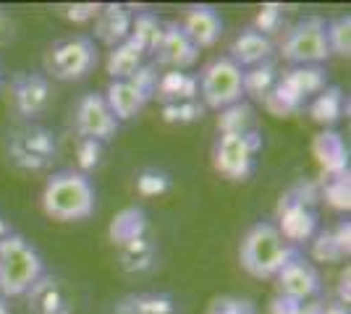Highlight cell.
I'll return each mask as SVG.
<instances>
[{
    "label": "cell",
    "mask_w": 351,
    "mask_h": 314,
    "mask_svg": "<svg viewBox=\"0 0 351 314\" xmlns=\"http://www.w3.org/2000/svg\"><path fill=\"white\" fill-rule=\"evenodd\" d=\"M276 280H278L280 296H289V299H296L302 301V304L312 299L315 293H320V275H317V270L299 252L278 270Z\"/></svg>",
    "instance_id": "12"
},
{
    "label": "cell",
    "mask_w": 351,
    "mask_h": 314,
    "mask_svg": "<svg viewBox=\"0 0 351 314\" xmlns=\"http://www.w3.org/2000/svg\"><path fill=\"white\" fill-rule=\"evenodd\" d=\"M241 79H244V71L228 55L207 63L202 76L197 79L202 105L210 107V110H226L231 105L241 103V97H244Z\"/></svg>",
    "instance_id": "6"
},
{
    "label": "cell",
    "mask_w": 351,
    "mask_h": 314,
    "mask_svg": "<svg viewBox=\"0 0 351 314\" xmlns=\"http://www.w3.org/2000/svg\"><path fill=\"white\" fill-rule=\"evenodd\" d=\"M312 152L317 157L320 168L328 176H341V173H349V150H346V142L343 136L336 131H322L315 136L312 142Z\"/></svg>",
    "instance_id": "20"
},
{
    "label": "cell",
    "mask_w": 351,
    "mask_h": 314,
    "mask_svg": "<svg viewBox=\"0 0 351 314\" xmlns=\"http://www.w3.org/2000/svg\"><path fill=\"white\" fill-rule=\"evenodd\" d=\"M341 299L343 304H349V272L341 275Z\"/></svg>",
    "instance_id": "40"
},
{
    "label": "cell",
    "mask_w": 351,
    "mask_h": 314,
    "mask_svg": "<svg viewBox=\"0 0 351 314\" xmlns=\"http://www.w3.org/2000/svg\"><path fill=\"white\" fill-rule=\"evenodd\" d=\"M27 306H29V314H71V291L66 280H60L56 275H43L27 291Z\"/></svg>",
    "instance_id": "13"
},
{
    "label": "cell",
    "mask_w": 351,
    "mask_h": 314,
    "mask_svg": "<svg viewBox=\"0 0 351 314\" xmlns=\"http://www.w3.org/2000/svg\"><path fill=\"white\" fill-rule=\"evenodd\" d=\"M325 71L317 66H299L291 71H283L276 79L273 90L265 94L263 105L273 116H291L296 113L309 94H317L325 90Z\"/></svg>",
    "instance_id": "4"
},
{
    "label": "cell",
    "mask_w": 351,
    "mask_h": 314,
    "mask_svg": "<svg viewBox=\"0 0 351 314\" xmlns=\"http://www.w3.org/2000/svg\"><path fill=\"white\" fill-rule=\"evenodd\" d=\"M0 314H11V309H8V304H5L3 296H0Z\"/></svg>",
    "instance_id": "42"
},
{
    "label": "cell",
    "mask_w": 351,
    "mask_h": 314,
    "mask_svg": "<svg viewBox=\"0 0 351 314\" xmlns=\"http://www.w3.org/2000/svg\"><path fill=\"white\" fill-rule=\"evenodd\" d=\"M280 24V5H263V11L257 14L254 18V29L265 34V37H270L273 31L278 29Z\"/></svg>",
    "instance_id": "36"
},
{
    "label": "cell",
    "mask_w": 351,
    "mask_h": 314,
    "mask_svg": "<svg viewBox=\"0 0 351 314\" xmlns=\"http://www.w3.org/2000/svg\"><path fill=\"white\" fill-rule=\"evenodd\" d=\"M152 262H155V244L147 236L121 249V265L126 272H145L152 267Z\"/></svg>",
    "instance_id": "27"
},
{
    "label": "cell",
    "mask_w": 351,
    "mask_h": 314,
    "mask_svg": "<svg viewBox=\"0 0 351 314\" xmlns=\"http://www.w3.org/2000/svg\"><path fill=\"white\" fill-rule=\"evenodd\" d=\"M252 120H254L252 105L236 103L223 110V116L218 118V131L220 134H247L252 129Z\"/></svg>",
    "instance_id": "28"
},
{
    "label": "cell",
    "mask_w": 351,
    "mask_h": 314,
    "mask_svg": "<svg viewBox=\"0 0 351 314\" xmlns=\"http://www.w3.org/2000/svg\"><path fill=\"white\" fill-rule=\"evenodd\" d=\"M118 123L110 113V107L105 103L103 94L97 92H89L84 94L79 103H76V110H73V129L82 139H95V142H110L113 136L118 134Z\"/></svg>",
    "instance_id": "10"
},
{
    "label": "cell",
    "mask_w": 351,
    "mask_h": 314,
    "mask_svg": "<svg viewBox=\"0 0 351 314\" xmlns=\"http://www.w3.org/2000/svg\"><path fill=\"white\" fill-rule=\"evenodd\" d=\"M45 275L43 257L27 244L24 236L8 233L0 239V296L16 299L27 296L32 285Z\"/></svg>",
    "instance_id": "3"
},
{
    "label": "cell",
    "mask_w": 351,
    "mask_h": 314,
    "mask_svg": "<svg viewBox=\"0 0 351 314\" xmlns=\"http://www.w3.org/2000/svg\"><path fill=\"white\" fill-rule=\"evenodd\" d=\"M263 147V139L247 134H220L213 147V165L228 181H247L254 170V155Z\"/></svg>",
    "instance_id": "8"
},
{
    "label": "cell",
    "mask_w": 351,
    "mask_h": 314,
    "mask_svg": "<svg viewBox=\"0 0 351 314\" xmlns=\"http://www.w3.org/2000/svg\"><path fill=\"white\" fill-rule=\"evenodd\" d=\"M8 157L16 168L45 170L56 160V134L43 129V126L16 129L8 139Z\"/></svg>",
    "instance_id": "9"
},
{
    "label": "cell",
    "mask_w": 351,
    "mask_h": 314,
    "mask_svg": "<svg viewBox=\"0 0 351 314\" xmlns=\"http://www.w3.org/2000/svg\"><path fill=\"white\" fill-rule=\"evenodd\" d=\"M11 97L21 118H37L50 103V84L43 74H16L11 81Z\"/></svg>",
    "instance_id": "14"
},
{
    "label": "cell",
    "mask_w": 351,
    "mask_h": 314,
    "mask_svg": "<svg viewBox=\"0 0 351 314\" xmlns=\"http://www.w3.org/2000/svg\"><path fill=\"white\" fill-rule=\"evenodd\" d=\"M325 37L330 53H336L341 58L351 55V16H338L330 24H325Z\"/></svg>",
    "instance_id": "29"
},
{
    "label": "cell",
    "mask_w": 351,
    "mask_h": 314,
    "mask_svg": "<svg viewBox=\"0 0 351 314\" xmlns=\"http://www.w3.org/2000/svg\"><path fill=\"white\" fill-rule=\"evenodd\" d=\"M97 192L87 173L60 170L53 173L43 189V209L58 223H79L95 215Z\"/></svg>",
    "instance_id": "1"
},
{
    "label": "cell",
    "mask_w": 351,
    "mask_h": 314,
    "mask_svg": "<svg viewBox=\"0 0 351 314\" xmlns=\"http://www.w3.org/2000/svg\"><path fill=\"white\" fill-rule=\"evenodd\" d=\"M197 55H199V47L186 37L181 24L178 21L165 24V34H162L158 50H155V60L160 66H168L171 71H184V68L197 63Z\"/></svg>",
    "instance_id": "15"
},
{
    "label": "cell",
    "mask_w": 351,
    "mask_h": 314,
    "mask_svg": "<svg viewBox=\"0 0 351 314\" xmlns=\"http://www.w3.org/2000/svg\"><path fill=\"white\" fill-rule=\"evenodd\" d=\"M136 189L147 196L162 194V192L168 189V179H165L162 173H158V170H145V173L136 179Z\"/></svg>",
    "instance_id": "37"
},
{
    "label": "cell",
    "mask_w": 351,
    "mask_h": 314,
    "mask_svg": "<svg viewBox=\"0 0 351 314\" xmlns=\"http://www.w3.org/2000/svg\"><path fill=\"white\" fill-rule=\"evenodd\" d=\"M103 97L118 123L136 118V116L145 110V105L149 103V97H147L136 84H132L129 79H126V81H110Z\"/></svg>",
    "instance_id": "17"
},
{
    "label": "cell",
    "mask_w": 351,
    "mask_h": 314,
    "mask_svg": "<svg viewBox=\"0 0 351 314\" xmlns=\"http://www.w3.org/2000/svg\"><path fill=\"white\" fill-rule=\"evenodd\" d=\"M302 312H304V304L302 301L280 296V293L270 304V314H302Z\"/></svg>",
    "instance_id": "38"
},
{
    "label": "cell",
    "mask_w": 351,
    "mask_h": 314,
    "mask_svg": "<svg viewBox=\"0 0 351 314\" xmlns=\"http://www.w3.org/2000/svg\"><path fill=\"white\" fill-rule=\"evenodd\" d=\"M8 233H11V228H8V223H5V220H3V215H0V239H5Z\"/></svg>",
    "instance_id": "41"
},
{
    "label": "cell",
    "mask_w": 351,
    "mask_h": 314,
    "mask_svg": "<svg viewBox=\"0 0 351 314\" xmlns=\"http://www.w3.org/2000/svg\"><path fill=\"white\" fill-rule=\"evenodd\" d=\"M14 37H16L14 18L5 14V11H0V47H5L8 42H14Z\"/></svg>",
    "instance_id": "39"
},
{
    "label": "cell",
    "mask_w": 351,
    "mask_h": 314,
    "mask_svg": "<svg viewBox=\"0 0 351 314\" xmlns=\"http://www.w3.org/2000/svg\"><path fill=\"white\" fill-rule=\"evenodd\" d=\"M278 218L280 236L293 246L317 233V215L312 209V199H307L302 192H289L286 196H280Z\"/></svg>",
    "instance_id": "11"
},
{
    "label": "cell",
    "mask_w": 351,
    "mask_h": 314,
    "mask_svg": "<svg viewBox=\"0 0 351 314\" xmlns=\"http://www.w3.org/2000/svg\"><path fill=\"white\" fill-rule=\"evenodd\" d=\"M299 249L280 236L278 225L257 223L247 231L239 246V262L252 278L270 280Z\"/></svg>",
    "instance_id": "2"
},
{
    "label": "cell",
    "mask_w": 351,
    "mask_h": 314,
    "mask_svg": "<svg viewBox=\"0 0 351 314\" xmlns=\"http://www.w3.org/2000/svg\"><path fill=\"white\" fill-rule=\"evenodd\" d=\"M199 94V84H197V76L184 74V71H165L158 79V87L155 94L162 105H176V103H189L197 100Z\"/></svg>",
    "instance_id": "21"
},
{
    "label": "cell",
    "mask_w": 351,
    "mask_h": 314,
    "mask_svg": "<svg viewBox=\"0 0 351 314\" xmlns=\"http://www.w3.org/2000/svg\"><path fill=\"white\" fill-rule=\"evenodd\" d=\"M178 24L197 47H213L223 37V18L213 5H189Z\"/></svg>",
    "instance_id": "16"
},
{
    "label": "cell",
    "mask_w": 351,
    "mask_h": 314,
    "mask_svg": "<svg viewBox=\"0 0 351 314\" xmlns=\"http://www.w3.org/2000/svg\"><path fill=\"white\" fill-rule=\"evenodd\" d=\"M97 66V45L92 37H69L45 53V74L58 81H79Z\"/></svg>",
    "instance_id": "5"
},
{
    "label": "cell",
    "mask_w": 351,
    "mask_h": 314,
    "mask_svg": "<svg viewBox=\"0 0 351 314\" xmlns=\"http://www.w3.org/2000/svg\"><path fill=\"white\" fill-rule=\"evenodd\" d=\"M276 66L267 60V63H260V66H254V68H249L244 71V79H241V84H244V94H252L254 100H265V94L273 90V84H276Z\"/></svg>",
    "instance_id": "26"
},
{
    "label": "cell",
    "mask_w": 351,
    "mask_h": 314,
    "mask_svg": "<svg viewBox=\"0 0 351 314\" xmlns=\"http://www.w3.org/2000/svg\"><path fill=\"white\" fill-rule=\"evenodd\" d=\"M100 8H103L100 3H76V5H63V8H58V14L66 16L69 21L82 24V21H92V18H97Z\"/></svg>",
    "instance_id": "35"
},
{
    "label": "cell",
    "mask_w": 351,
    "mask_h": 314,
    "mask_svg": "<svg viewBox=\"0 0 351 314\" xmlns=\"http://www.w3.org/2000/svg\"><path fill=\"white\" fill-rule=\"evenodd\" d=\"M162 34H165V24H162L155 14L142 11V14L132 16V31H129V37L142 47L145 55H155V50H158V45H160Z\"/></svg>",
    "instance_id": "24"
},
{
    "label": "cell",
    "mask_w": 351,
    "mask_h": 314,
    "mask_svg": "<svg viewBox=\"0 0 351 314\" xmlns=\"http://www.w3.org/2000/svg\"><path fill=\"white\" fill-rule=\"evenodd\" d=\"M341 110H343V92L338 90V87H325L309 103V116H312V120H317L320 126L336 123L341 118Z\"/></svg>",
    "instance_id": "25"
},
{
    "label": "cell",
    "mask_w": 351,
    "mask_h": 314,
    "mask_svg": "<svg viewBox=\"0 0 351 314\" xmlns=\"http://www.w3.org/2000/svg\"><path fill=\"white\" fill-rule=\"evenodd\" d=\"M142 66H145V53H142V47L136 45L132 37L123 40L121 45L110 47L108 60H105V68H108V74H110L113 81H126V79H132Z\"/></svg>",
    "instance_id": "22"
},
{
    "label": "cell",
    "mask_w": 351,
    "mask_h": 314,
    "mask_svg": "<svg viewBox=\"0 0 351 314\" xmlns=\"http://www.w3.org/2000/svg\"><path fill=\"white\" fill-rule=\"evenodd\" d=\"M132 31V11L126 5H103L100 14L95 18V37L108 47L121 45L123 40H129Z\"/></svg>",
    "instance_id": "19"
},
{
    "label": "cell",
    "mask_w": 351,
    "mask_h": 314,
    "mask_svg": "<svg viewBox=\"0 0 351 314\" xmlns=\"http://www.w3.org/2000/svg\"><path fill=\"white\" fill-rule=\"evenodd\" d=\"M205 105L199 100H189V103H176V105H162V118L168 123H194L202 120L205 116Z\"/></svg>",
    "instance_id": "32"
},
{
    "label": "cell",
    "mask_w": 351,
    "mask_h": 314,
    "mask_svg": "<svg viewBox=\"0 0 351 314\" xmlns=\"http://www.w3.org/2000/svg\"><path fill=\"white\" fill-rule=\"evenodd\" d=\"M147 236V215L145 209L139 207H126L121 209L116 218H113V223H110V241L116 244V246H129L134 241L145 239Z\"/></svg>",
    "instance_id": "23"
},
{
    "label": "cell",
    "mask_w": 351,
    "mask_h": 314,
    "mask_svg": "<svg viewBox=\"0 0 351 314\" xmlns=\"http://www.w3.org/2000/svg\"><path fill=\"white\" fill-rule=\"evenodd\" d=\"M76 155H79V168L82 173H87L92 168L100 165V157H103V144L95 142V139H79L76 144Z\"/></svg>",
    "instance_id": "34"
},
{
    "label": "cell",
    "mask_w": 351,
    "mask_h": 314,
    "mask_svg": "<svg viewBox=\"0 0 351 314\" xmlns=\"http://www.w3.org/2000/svg\"><path fill=\"white\" fill-rule=\"evenodd\" d=\"M270 55H273V40L260 34L257 29H244L231 42V55L228 58L244 71V68H254L260 63H267Z\"/></svg>",
    "instance_id": "18"
},
{
    "label": "cell",
    "mask_w": 351,
    "mask_h": 314,
    "mask_svg": "<svg viewBox=\"0 0 351 314\" xmlns=\"http://www.w3.org/2000/svg\"><path fill=\"white\" fill-rule=\"evenodd\" d=\"M205 314H257V306L249 299L223 293V296H215V299L210 301Z\"/></svg>",
    "instance_id": "33"
},
{
    "label": "cell",
    "mask_w": 351,
    "mask_h": 314,
    "mask_svg": "<svg viewBox=\"0 0 351 314\" xmlns=\"http://www.w3.org/2000/svg\"><path fill=\"white\" fill-rule=\"evenodd\" d=\"M312 239H315L312 241V257L317 262H338L346 257V252L341 249V244L333 236V231H317Z\"/></svg>",
    "instance_id": "30"
},
{
    "label": "cell",
    "mask_w": 351,
    "mask_h": 314,
    "mask_svg": "<svg viewBox=\"0 0 351 314\" xmlns=\"http://www.w3.org/2000/svg\"><path fill=\"white\" fill-rule=\"evenodd\" d=\"M280 55L293 66H315V63L330 58V47H328V37H325V21L317 16H309L304 21L293 24L291 29L283 34Z\"/></svg>",
    "instance_id": "7"
},
{
    "label": "cell",
    "mask_w": 351,
    "mask_h": 314,
    "mask_svg": "<svg viewBox=\"0 0 351 314\" xmlns=\"http://www.w3.org/2000/svg\"><path fill=\"white\" fill-rule=\"evenodd\" d=\"M322 194L328 199V205L336 209H349L351 207V183L349 173H341V176H330Z\"/></svg>",
    "instance_id": "31"
}]
</instances>
